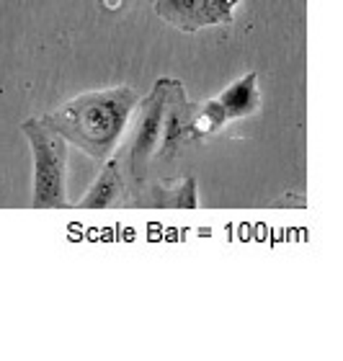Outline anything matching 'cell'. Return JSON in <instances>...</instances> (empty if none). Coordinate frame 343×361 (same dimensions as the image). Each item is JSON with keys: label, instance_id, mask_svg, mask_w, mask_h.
I'll use <instances>...</instances> for the list:
<instances>
[{"label": "cell", "instance_id": "obj_5", "mask_svg": "<svg viewBox=\"0 0 343 361\" xmlns=\"http://www.w3.org/2000/svg\"><path fill=\"white\" fill-rule=\"evenodd\" d=\"M238 3L240 0H155L152 11L173 29L196 34L209 26H230Z\"/></svg>", "mask_w": 343, "mask_h": 361}, {"label": "cell", "instance_id": "obj_6", "mask_svg": "<svg viewBox=\"0 0 343 361\" xmlns=\"http://www.w3.org/2000/svg\"><path fill=\"white\" fill-rule=\"evenodd\" d=\"M127 194H129V186L127 180H124V173H121L119 158L112 155L75 207L78 209H109V207L121 204V199Z\"/></svg>", "mask_w": 343, "mask_h": 361}, {"label": "cell", "instance_id": "obj_8", "mask_svg": "<svg viewBox=\"0 0 343 361\" xmlns=\"http://www.w3.org/2000/svg\"><path fill=\"white\" fill-rule=\"evenodd\" d=\"M142 199H148L150 207L157 209H196L199 207V188L194 176H186L179 186H168L163 180H150Z\"/></svg>", "mask_w": 343, "mask_h": 361}, {"label": "cell", "instance_id": "obj_3", "mask_svg": "<svg viewBox=\"0 0 343 361\" xmlns=\"http://www.w3.org/2000/svg\"><path fill=\"white\" fill-rule=\"evenodd\" d=\"M21 135L31 147L34 160V209H62L68 207V147L70 142L49 124L47 116H29L21 121Z\"/></svg>", "mask_w": 343, "mask_h": 361}, {"label": "cell", "instance_id": "obj_9", "mask_svg": "<svg viewBox=\"0 0 343 361\" xmlns=\"http://www.w3.org/2000/svg\"><path fill=\"white\" fill-rule=\"evenodd\" d=\"M227 124H230V116L224 111V106L217 101V96L199 101L194 104V114H191V142L202 145L204 140L222 132Z\"/></svg>", "mask_w": 343, "mask_h": 361}, {"label": "cell", "instance_id": "obj_2", "mask_svg": "<svg viewBox=\"0 0 343 361\" xmlns=\"http://www.w3.org/2000/svg\"><path fill=\"white\" fill-rule=\"evenodd\" d=\"M165 101H168V78H160L148 96L140 98L132 114L129 137L121 140L119 150L114 152L119 158L121 173H124L132 199H142L148 191V183L152 180V160H155L160 137H163Z\"/></svg>", "mask_w": 343, "mask_h": 361}, {"label": "cell", "instance_id": "obj_1", "mask_svg": "<svg viewBox=\"0 0 343 361\" xmlns=\"http://www.w3.org/2000/svg\"><path fill=\"white\" fill-rule=\"evenodd\" d=\"M140 96L129 85L85 90L62 106H57L47 119L73 147L88 158L106 163L119 150Z\"/></svg>", "mask_w": 343, "mask_h": 361}, {"label": "cell", "instance_id": "obj_4", "mask_svg": "<svg viewBox=\"0 0 343 361\" xmlns=\"http://www.w3.org/2000/svg\"><path fill=\"white\" fill-rule=\"evenodd\" d=\"M191 114L194 104L188 101L186 85L179 78H168V101H165V119L160 147L152 160V178L168 183L179 168V155L191 142Z\"/></svg>", "mask_w": 343, "mask_h": 361}, {"label": "cell", "instance_id": "obj_7", "mask_svg": "<svg viewBox=\"0 0 343 361\" xmlns=\"http://www.w3.org/2000/svg\"><path fill=\"white\" fill-rule=\"evenodd\" d=\"M217 101L224 106V111L230 116V121L246 119L251 114H255L261 109V90H258V73L251 70L246 75H240L235 83H230L227 88L217 96Z\"/></svg>", "mask_w": 343, "mask_h": 361}]
</instances>
